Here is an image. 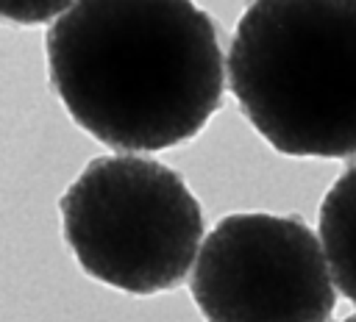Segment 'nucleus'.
I'll use <instances>...</instances> for the list:
<instances>
[{"label":"nucleus","instance_id":"obj_2","mask_svg":"<svg viewBox=\"0 0 356 322\" xmlns=\"http://www.w3.org/2000/svg\"><path fill=\"white\" fill-rule=\"evenodd\" d=\"M228 86L284 155H356V0H253L228 47Z\"/></svg>","mask_w":356,"mask_h":322},{"label":"nucleus","instance_id":"obj_7","mask_svg":"<svg viewBox=\"0 0 356 322\" xmlns=\"http://www.w3.org/2000/svg\"><path fill=\"white\" fill-rule=\"evenodd\" d=\"M339 322H356V314H353V316H345V319H339Z\"/></svg>","mask_w":356,"mask_h":322},{"label":"nucleus","instance_id":"obj_3","mask_svg":"<svg viewBox=\"0 0 356 322\" xmlns=\"http://www.w3.org/2000/svg\"><path fill=\"white\" fill-rule=\"evenodd\" d=\"M78 266L120 291L159 294L195 269L203 208L186 180L136 153L92 158L58 200Z\"/></svg>","mask_w":356,"mask_h":322},{"label":"nucleus","instance_id":"obj_1","mask_svg":"<svg viewBox=\"0 0 356 322\" xmlns=\"http://www.w3.org/2000/svg\"><path fill=\"white\" fill-rule=\"evenodd\" d=\"M44 53L67 114L111 150L184 144L220 108L222 50L192 0H75Z\"/></svg>","mask_w":356,"mask_h":322},{"label":"nucleus","instance_id":"obj_6","mask_svg":"<svg viewBox=\"0 0 356 322\" xmlns=\"http://www.w3.org/2000/svg\"><path fill=\"white\" fill-rule=\"evenodd\" d=\"M75 0H0V11L17 25H42L58 19Z\"/></svg>","mask_w":356,"mask_h":322},{"label":"nucleus","instance_id":"obj_4","mask_svg":"<svg viewBox=\"0 0 356 322\" xmlns=\"http://www.w3.org/2000/svg\"><path fill=\"white\" fill-rule=\"evenodd\" d=\"M189 291L206 322H328L337 280L298 217L228 214L203 239Z\"/></svg>","mask_w":356,"mask_h":322},{"label":"nucleus","instance_id":"obj_5","mask_svg":"<svg viewBox=\"0 0 356 322\" xmlns=\"http://www.w3.org/2000/svg\"><path fill=\"white\" fill-rule=\"evenodd\" d=\"M317 233L337 289L356 305V164L325 192L317 214Z\"/></svg>","mask_w":356,"mask_h":322}]
</instances>
